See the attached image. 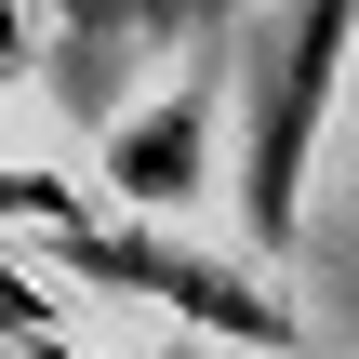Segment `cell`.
I'll return each mask as SVG.
<instances>
[{
    "label": "cell",
    "mask_w": 359,
    "mask_h": 359,
    "mask_svg": "<svg viewBox=\"0 0 359 359\" xmlns=\"http://www.w3.org/2000/svg\"><path fill=\"white\" fill-rule=\"evenodd\" d=\"M27 53H40L27 40V0H0V80H27Z\"/></svg>",
    "instance_id": "277c9868"
},
{
    "label": "cell",
    "mask_w": 359,
    "mask_h": 359,
    "mask_svg": "<svg viewBox=\"0 0 359 359\" xmlns=\"http://www.w3.org/2000/svg\"><path fill=\"white\" fill-rule=\"evenodd\" d=\"M173 359H226V346H200V333H187V346H173Z\"/></svg>",
    "instance_id": "5b68a950"
},
{
    "label": "cell",
    "mask_w": 359,
    "mask_h": 359,
    "mask_svg": "<svg viewBox=\"0 0 359 359\" xmlns=\"http://www.w3.org/2000/svg\"><path fill=\"white\" fill-rule=\"evenodd\" d=\"M333 80H346V0H280L253 27V80H240V213H253V253H293L306 226V147L333 120Z\"/></svg>",
    "instance_id": "7a4b0ae2"
},
{
    "label": "cell",
    "mask_w": 359,
    "mask_h": 359,
    "mask_svg": "<svg viewBox=\"0 0 359 359\" xmlns=\"http://www.w3.org/2000/svg\"><path fill=\"white\" fill-rule=\"evenodd\" d=\"M0 213L67 266V280H93V293H120V306H160V320H187V333H226V346H306V320L280 306V280H253V266H213V253H187V240H160V226H120V213H93L67 173H40V160H0Z\"/></svg>",
    "instance_id": "6da1fadb"
},
{
    "label": "cell",
    "mask_w": 359,
    "mask_h": 359,
    "mask_svg": "<svg viewBox=\"0 0 359 359\" xmlns=\"http://www.w3.org/2000/svg\"><path fill=\"white\" fill-rule=\"evenodd\" d=\"M200 133H213V80H187V93H160L133 133H107V187L147 200V213L187 200V187H200Z\"/></svg>",
    "instance_id": "3957f363"
}]
</instances>
